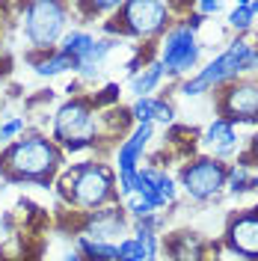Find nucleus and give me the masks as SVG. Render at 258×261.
Returning <instances> with one entry per match:
<instances>
[{
    "label": "nucleus",
    "instance_id": "nucleus-1",
    "mask_svg": "<svg viewBox=\"0 0 258 261\" xmlns=\"http://www.w3.org/2000/svg\"><path fill=\"white\" fill-rule=\"evenodd\" d=\"M63 166V151L60 146L42 137V134H33L24 140H15L0 151V169H6L3 181L6 184H15V181H30L36 187H45L48 190L54 184V172Z\"/></svg>",
    "mask_w": 258,
    "mask_h": 261
},
{
    "label": "nucleus",
    "instance_id": "nucleus-2",
    "mask_svg": "<svg viewBox=\"0 0 258 261\" xmlns=\"http://www.w3.org/2000/svg\"><path fill=\"white\" fill-rule=\"evenodd\" d=\"M60 196L68 205L81 208L83 214H92L98 208H107V202L116 199V175L107 163L86 161L71 169H65L60 178Z\"/></svg>",
    "mask_w": 258,
    "mask_h": 261
},
{
    "label": "nucleus",
    "instance_id": "nucleus-3",
    "mask_svg": "<svg viewBox=\"0 0 258 261\" xmlns=\"http://www.w3.org/2000/svg\"><path fill=\"white\" fill-rule=\"evenodd\" d=\"M50 140L65 151L95 148L98 143V110L92 98H71L54 113V134Z\"/></svg>",
    "mask_w": 258,
    "mask_h": 261
},
{
    "label": "nucleus",
    "instance_id": "nucleus-4",
    "mask_svg": "<svg viewBox=\"0 0 258 261\" xmlns=\"http://www.w3.org/2000/svg\"><path fill=\"white\" fill-rule=\"evenodd\" d=\"M172 6L169 3H154V0H128L122 3V9L110 18L113 24H104V33H110V39L116 36H134V39H148L158 36L169 21Z\"/></svg>",
    "mask_w": 258,
    "mask_h": 261
},
{
    "label": "nucleus",
    "instance_id": "nucleus-5",
    "mask_svg": "<svg viewBox=\"0 0 258 261\" xmlns=\"http://www.w3.org/2000/svg\"><path fill=\"white\" fill-rule=\"evenodd\" d=\"M21 12H24V33H27L33 48L54 50L50 45H57L63 39L68 6L57 3V0H39V3H27Z\"/></svg>",
    "mask_w": 258,
    "mask_h": 261
},
{
    "label": "nucleus",
    "instance_id": "nucleus-6",
    "mask_svg": "<svg viewBox=\"0 0 258 261\" xmlns=\"http://www.w3.org/2000/svg\"><path fill=\"white\" fill-rule=\"evenodd\" d=\"M249 57H252V45H249V42H231L228 50H223L214 63H208L196 77H190V81L184 83L181 92H184V95H202V92H208L214 86L238 77Z\"/></svg>",
    "mask_w": 258,
    "mask_h": 261
},
{
    "label": "nucleus",
    "instance_id": "nucleus-7",
    "mask_svg": "<svg viewBox=\"0 0 258 261\" xmlns=\"http://www.w3.org/2000/svg\"><path fill=\"white\" fill-rule=\"evenodd\" d=\"M199 63V42H196V33L187 24H178L166 33L161 45V65L163 71H172V74H187L190 68H196Z\"/></svg>",
    "mask_w": 258,
    "mask_h": 261
},
{
    "label": "nucleus",
    "instance_id": "nucleus-8",
    "mask_svg": "<svg viewBox=\"0 0 258 261\" xmlns=\"http://www.w3.org/2000/svg\"><path fill=\"white\" fill-rule=\"evenodd\" d=\"M226 178H228V169L214 158L193 161L190 166L181 169V187L193 199H211L214 193H220L226 187Z\"/></svg>",
    "mask_w": 258,
    "mask_h": 261
},
{
    "label": "nucleus",
    "instance_id": "nucleus-9",
    "mask_svg": "<svg viewBox=\"0 0 258 261\" xmlns=\"http://www.w3.org/2000/svg\"><path fill=\"white\" fill-rule=\"evenodd\" d=\"M125 208L119 205H107V208H98V211L86 214V223H83V238L89 241H101V244H113L116 234L125 231Z\"/></svg>",
    "mask_w": 258,
    "mask_h": 261
},
{
    "label": "nucleus",
    "instance_id": "nucleus-10",
    "mask_svg": "<svg viewBox=\"0 0 258 261\" xmlns=\"http://www.w3.org/2000/svg\"><path fill=\"white\" fill-rule=\"evenodd\" d=\"M151 134H154V125H148V122H145V125H137V128L128 134V140L116 148L119 175L134 178V175L140 172V158H143V151H145V146H148V140H151Z\"/></svg>",
    "mask_w": 258,
    "mask_h": 261
},
{
    "label": "nucleus",
    "instance_id": "nucleus-11",
    "mask_svg": "<svg viewBox=\"0 0 258 261\" xmlns=\"http://www.w3.org/2000/svg\"><path fill=\"white\" fill-rule=\"evenodd\" d=\"M226 122H252L258 119V83H235L223 98Z\"/></svg>",
    "mask_w": 258,
    "mask_h": 261
},
{
    "label": "nucleus",
    "instance_id": "nucleus-12",
    "mask_svg": "<svg viewBox=\"0 0 258 261\" xmlns=\"http://www.w3.org/2000/svg\"><path fill=\"white\" fill-rule=\"evenodd\" d=\"M228 246L246 258H258V214H241L228 223Z\"/></svg>",
    "mask_w": 258,
    "mask_h": 261
},
{
    "label": "nucleus",
    "instance_id": "nucleus-13",
    "mask_svg": "<svg viewBox=\"0 0 258 261\" xmlns=\"http://www.w3.org/2000/svg\"><path fill=\"white\" fill-rule=\"evenodd\" d=\"M202 146L208 148V151H214V161L231 154L235 146H238V134H235V128H231V122H226V119H214V122L208 125V130H205V137H202Z\"/></svg>",
    "mask_w": 258,
    "mask_h": 261
},
{
    "label": "nucleus",
    "instance_id": "nucleus-14",
    "mask_svg": "<svg viewBox=\"0 0 258 261\" xmlns=\"http://www.w3.org/2000/svg\"><path fill=\"white\" fill-rule=\"evenodd\" d=\"M30 63L39 77H57L63 71H78V60H71L63 50H39V54H30Z\"/></svg>",
    "mask_w": 258,
    "mask_h": 261
},
{
    "label": "nucleus",
    "instance_id": "nucleus-15",
    "mask_svg": "<svg viewBox=\"0 0 258 261\" xmlns=\"http://www.w3.org/2000/svg\"><path fill=\"white\" fill-rule=\"evenodd\" d=\"M131 119L137 122V125H154V119L158 122H163V125H169L172 122V107L166 104V101H161V98L154 95H145V98H137L134 101V107H131Z\"/></svg>",
    "mask_w": 258,
    "mask_h": 261
},
{
    "label": "nucleus",
    "instance_id": "nucleus-16",
    "mask_svg": "<svg viewBox=\"0 0 258 261\" xmlns=\"http://www.w3.org/2000/svg\"><path fill=\"white\" fill-rule=\"evenodd\" d=\"M95 45V36L86 30H71V33H63V39H60V48L63 54H68L71 60H78V65L86 60V54H89V48Z\"/></svg>",
    "mask_w": 258,
    "mask_h": 261
},
{
    "label": "nucleus",
    "instance_id": "nucleus-17",
    "mask_svg": "<svg viewBox=\"0 0 258 261\" xmlns=\"http://www.w3.org/2000/svg\"><path fill=\"white\" fill-rule=\"evenodd\" d=\"M161 77H163V65L161 63H148L143 71L131 74V92L137 98H145L148 92H154L161 86Z\"/></svg>",
    "mask_w": 258,
    "mask_h": 261
},
{
    "label": "nucleus",
    "instance_id": "nucleus-18",
    "mask_svg": "<svg viewBox=\"0 0 258 261\" xmlns=\"http://www.w3.org/2000/svg\"><path fill=\"white\" fill-rule=\"evenodd\" d=\"M78 252L83 261H116V244H101V241H89L78 234Z\"/></svg>",
    "mask_w": 258,
    "mask_h": 261
},
{
    "label": "nucleus",
    "instance_id": "nucleus-19",
    "mask_svg": "<svg viewBox=\"0 0 258 261\" xmlns=\"http://www.w3.org/2000/svg\"><path fill=\"white\" fill-rule=\"evenodd\" d=\"M202 244L196 241L193 234H181L175 241H169V252H172V258L175 261H199L202 258Z\"/></svg>",
    "mask_w": 258,
    "mask_h": 261
},
{
    "label": "nucleus",
    "instance_id": "nucleus-20",
    "mask_svg": "<svg viewBox=\"0 0 258 261\" xmlns=\"http://www.w3.org/2000/svg\"><path fill=\"white\" fill-rule=\"evenodd\" d=\"M116 261H148V252L137 238H125L116 244Z\"/></svg>",
    "mask_w": 258,
    "mask_h": 261
},
{
    "label": "nucleus",
    "instance_id": "nucleus-21",
    "mask_svg": "<svg viewBox=\"0 0 258 261\" xmlns=\"http://www.w3.org/2000/svg\"><path fill=\"white\" fill-rule=\"evenodd\" d=\"M125 211H128L134 220H148V217H154V208L145 202L143 196H137V193L125 199Z\"/></svg>",
    "mask_w": 258,
    "mask_h": 261
},
{
    "label": "nucleus",
    "instance_id": "nucleus-22",
    "mask_svg": "<svg viewBox=\"0 0 258 261\" xmlns=\"http://www.w3.org/2000/svg\"><path fill=\"white\" fill-rule=\"evenodd\" d=\"M228 187L235 190V193H243V190H252V175H249V169H243V166H235L231 172H228Z\"/></svg>",
    "mask_w": 258,
    "mask_h": 261
},
{
    "label": "nucleus",
    "instance_id": "nucleus-23",
    "mask_svg": "<svg viewBox=\"0 0 258 261\" xmlns=\"http://www.w3.org/2000/svg\"><path fill=\"white\" fill-rule=\"evenodd\" d=\"M252 21H255V18H252V12H249V3H246V0L238 3V6L231 9V15H228V24H231L235 30H246Z\"/></svg>",
    "mask_w": 258,
    "mask_h": 261
},
{
    "label": "nucleus",
    "instance_id": "nucleus-24",
    "mask_svg": "<svg viewBox=\"0 0 258 261\" xmlns=\"http://www.w3.org/2000/svg\"><path fill=\"white\" fill-rule=\"evenodd\" d=\"M27 128V119L24 116H12V119H6L3 125H0V143H9V140H15L21 130Z\"/></svg>",
    "mask_w": 258,
    "mask_h": 261
},
{
    "label": "nucleus",
    "instance_id": "nucleus-25",
    "mask_svg": "<svg viewBox=\"0 0 258 261\" xmlns=\"http://www.w3.org/2000/svg\"><path fill=\"white\" fill-rule=\"evenodd\" d=\"M158 193H161V199L169 205V202H175V181L169 178L163 169H158Z\"/></svg>",
    "mask_w": 258,
    "mask_h": 261
},
{
    "label": "nucleus",
    "instance_id": "nucleus-26",
    "mask_svg": "<svg viewBox=\"0 0 258 261\" xmlns=\"http://www.w3.org/2000/svg\"><path fill=\"white\" fill-rule=\"evenodd\" d=\"M116 98H119V86H116V83H107V86L101 89V95L92 98V104H95V110H98V107H104V104H113Z\"/></svg>",
    "mask_w": 258,
    "mask_h": 261
},
{
    "label": "nucleus",
    "instance_id": "nucleus-27",
    "mask_svg": "<svg viewBox=\"0 0 258 261\" xmlns=\"http://www.w3.org/2000/svg\"><path fill=\"white\" fill-rule=\"evenodd\" d=\"M196 12L199 15H217L220 12V3L217 0H202V3H196Z\"/></svg>",
    "mask_w": 258,
    "mask_h": 261
},
{
    "label": "nucleus",
    "instance_id": "nucleus-28",
    "mask_svg": "<svg viewBox=\"0 0 258 261\" xmlns=\"http://www.w3.org/2000/svg\"><path fill=\"white\" fill-rule=\"evenodd\" d=\"M63 261H83V255L78 252V249H71V252H65L63 255Z\"/></svg>",
    "mask_w": 258,
    "mask_h": 261
},
{
    "label": "nucleus",
    "instance_id": "nucleus-29",
    "mask_svg": "<svg viewBox=\"0 0 258 261\" xmlns=\"http://www.w3.org/2000/svg\"><path fill=\"white\" fill-rule=\"evenodd\" d=\"M252 158H255V161H258V137H255V140H252Z\"/></svg>",
    "mask_w": 258,
    "mask_h": 261
},
{
    "label": "nucleus",
    "instance_id": "nucleus-30",
    "mask_svg": "<svg viewBox=\"0 0 258 261\" xmlns=\"http://www.w3.org/2000/svg\"><path fill=\"white\" fill-rule=\"evenodd\" d=\"M249 12H252V18L258 15V0H255V3H249Z\"/></svg>",
    "mask_w": 258,
    "mask_h": 261
},
{
    "label": "nucleus",
    "instance_id": "nucleus-31",
    "mask_svg": "<svg viewBox=\"0 0 258 261\" xmlns=\"http://www.w3.org/2000/svg\"><path fill=\"white\" fill-rule=\"evenodd\" d=\"M252 187H255V190H258V175H255V178H252Z\"/></svg>",
    "mask_w": 258,
    "mask_h": 261
},
{
    "label": "nucleus",
    "instance_id": "nucleus-32",
    "mask_svg": "<svg viewBox=\"0 0 258 261\" xmlns=\"http://www.w3.org/2000/svg\"><path fill=\"white\" fill-rule=\"evenodd\" d=\"M148 261H161V258H148Z\"/></svg>",
    "mask_w": 258,
    "mask_h": 261
}]
</instances>
